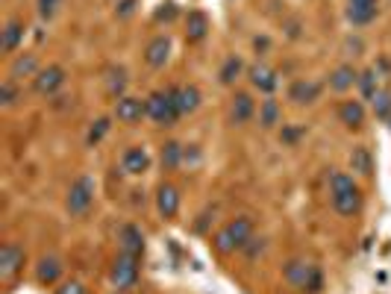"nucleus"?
I'll list each match as a JSON object with an SVG mask.
<instances>
[{
    "label": "nucleus",
    "mask_w": 391,
    "mask_h": 294,
    "mask_svg": "<svg viewBox=\"0 0 391 294\" xmlns=\"http://www.w3.org/2000/svg\"><path fill=\"white\" fill-rule=\"evenodd\" d=\"M283 280L291 285V288H300V291H309V294H318L324 285L321 280V271L312 265V262H303V259H291L285 262L283 268Z\"/></svg>",
    "instance_id": "1"
},
{
    "label": "nucleus",
    "mask_w": 391,
    "mask_h": 294,
    "mask_svg": "<svg viewBox=\"0 0 391 294\" xmlns=\"http://www.w3.org/2000/svg\"><path fill=\"white\" fill-rule=\"evenodd\" d=\"M148 115L156 121L159 127H174L177 118H180V109H177V101H174V91L165 88V91H153L148 97Z\"/></svg>",
    "instance_id": "2"
},
{
    "label": "nucleus",
    "mask_w": 391,
    "mask_h": 294,
    "mask_svg": "<svg viewBox=\"0 0 391 294\" xmlns=\"http://www.w3.org/2000/svg\"><path fill=\"white\" fill-rule=\"evenodd\" d=\"M91 201H94V180L91 177H80V180L71 183V188H68L65 209L71 215H86L88 206H91Z\"/></svg>",
    "instance_id": "3"
},
{
    "label": "nucleus",
    "mask_w": 391,
    "mask_h": 294,
    "mask_svg": "<svg viewBox=\"0 0 391 294\" xmlns=\"http://www.w3.org/2000/svg\"><path fill=\"white\" fill-rule=\"evenodd\" d=\"M24 262H27V253H24L21 244L6 241L4 248H0V280H4V283L15 280L24 271Z\"/></svg>",
    "instance_id": "4"
},
{
    "label": "nucleus",
    "mask_w": 391,
    "mask_h": 294,
    "mask_svg": "<svg viewBox=\"0 0 391 294\" xmlns=\"http://www.w3.org/2000/svg\"><path fill=\"white\" fill-rule=\"evenodd\" d=\"M136 283H138V259L121 253L112 265V285L118 291H124V288H133Z\"/></svg>",
    "instance_id": "5"
},
{
    "label": "nucleus",
    "mask_w": 391,
    "mask_h": 294,
    "mask_svg": "<svg viewBox=\"0 0 391 294\" xmlns=\"http://www.w3.org/2000/svg\"><path fill=\"white\" fill-rule=\"evenodd\" d=\"M65 86V68H59V65H47V68H41L36 77H33V91L36 94H56L59 88Z\"/></svg>",
    "instance_id": "6"
},
{
    "label": "nucleus",
    "mask_w": 391,
    "mask_h": 294,
    "mask_svg": "<svg viewBox=\"0 0 391 294\" xmlns=\"http://www.w3.org/2000/svg\"><path fill=\"white\" fill-rule=\"evenodd\" d=\"M148 115V101H141V97H118L115 101V118L121 124H136Z\"/></svg>",
    "instance_id": "7"
},
{
    "label": "nucleus",
    "mask_w": 391,
    "mask_h": 294,
    "mask_svg": "<svg viewBox=\"0 0 391 294\" xmlns=\"http://www.w3.org/2000/svg\"><path fill=\"white\" fill-rule=\"evenodd\" d=\"M318 97H321V83H315V80H295L288 86V101L298 106L315 103Z\"/></svg>",
    "instance_id": "8"
},
{
    "label": "nucleus",
    "mask_w": 391,
    "mask_h": 294,
    "mask_svg": "<svg viewBox=\"0 0 391 294\" xmlns=\"http://www.w3.org/2000/svg\"><path fill=\"white\" fill-rule=\"evenodd\" d=\"M118 241H121V253L141 259V253H144V235H141V230L136 224H124V227H121Z\"/></svg>",
    "instance_id": "9"
},
{
    "label": "nucleus",
    "mask_w": 391,
    "mask_h": 294,
    "mask_svg": "<svg viewBox=\"0 0 391 294\" xmlns=\"http://www.w3.org/2000/svg\"><path fill=\"white\" fill-rule=\"evenodd\" d=\"M156 209L162 218H174L180 212V191L177 186H171V183H162L159 191H156Z\"/></svg>",
    "instance_id": "10"
},
{
    "label": "nucleus",
    "mask_w": 391,
    "mask_h": 294,
    "mask_svg": "<svg viewBox=\"0 0 391 294\" xmlns=\"http://www.w3.org/2000/svg\"><path fill=\"white\" fill-rule=\"evenodd\" d=\"M248 77H250V86L253 88H259L262 94H271L274 88H277V71L274 68H268V65H250V71H248Z\"/></svg>",
    "instance_id": "11"
},
{
    "label": "nucleus",
    "mask_w": 391,
    "mask_h": 294,
    "mask_svg": "<svg viewBox=\"0 0 391 294\" xmlns=\"http://www.w3.org/2000/svg\"><path fill=\"white\" fill-rule=\"evenodd\" d=\"M171 56V39L168 36H156L148 41V47H144V62H148L151 68H162Z\"/></svg>",
    "instance_id": "12"
},
{
    "label": "nucleus",
    "mask_w": 391,
    "mask_h": 294,
    "mask_svg": "<svg viewBox=\"0 0 391 294\" xmlns=\"http://www.w3.org/2000/svg\"><path fill=\"white\" fill-rule=\"evenodd\" d=\"M256 112V103L248 91H235L233 97V106H230V121L233 124H244V121H250Z\"/></svg>",
    "instance_id": "13"
},
{
    "label": "nucleus",
    "mask_w": 391,
    "mask_h": 294,
    "mask_svg": "<svg viewBox=\"0 0 391 294\" xmlns=\"http://www.w3.org/2000/svg\"><path fill=\"white\" fill-rule=\"evenodd\" d=\"M332 209H335L338 215H345V218H353V215L362 209V194H359V188L332 194Z\"/></svg>",
    "instance_id": "14"
},
{
    "label": "nucleus",
    "mask_w": 391,
    "mask_h": 294,
    "mask_svg": "<svg viewBox=\"0 0 391 294\" xmlns=\"http://www.w3.org/2000/svg\"><path fill=\"white\" fill-rule=\"evenodd\" d=\"M121 168H124L127 174L138 177V174H144V171L151 168V156H148L144 147H130V151L124 153V159H121Z\"/></svg>",
    "instance_id": "15"
},
{
    "label": "nucleus",
    "mask_w": 391,
    "mask_h": 294,
    "mask_svg": "<svg viewBox=\"0 0 391 294\" xmlns=\"http://www.w3.org/2000/svg\"><path fill=\"white\" fill-rule=\"evenodd\" d=\"M171 91H174L180 115H191L194 109L200 106V88L198 86H180V88H171Z\"/></svg>",
    "instance_id": "16"
},
{
    "label": "nucleus",
    "mask_w": 391,
    "mask_h": 294,
    "mask_svg": "<svg viewBox=\"0 0 391 294\" xmlns=\"http://www.w3.org/2000/svg\"><path fill=\"white\" fill-rule=\"evenodd\" d=\"M209 33V18L200 9H191L186 15V39L188 41H203Z\"/></svg>",
    "instance_id": "17"
},
{
    "label": "nucleus",
    "mask_w": 391,
    "mask_h": 294,
    "mask_svg": "<svg viewBox=\"0 0 391 294\" xmlns=\"http://www.w3.org/2000/svg\"><path fill=\"white\" fill-rule=\"evenodd\" d=\"M338 121L347 130H359L365 124V106L359 101H345V103L338 106Z\"/></svg>",
    "instance_id": "18"
},
{
    "label": "nucleus",
    "mask_w": 391,
    "mask_h": 294,
    "mask_svg": "<svg viewBox=\"0 0 391 294\" xmlns=\"http://www.w3.org/2000/svg\"><path fill=\"white\" fill-rule=\"evenodd\" d=\"M227 230H230V235H233V241H235V248L241 250L244 244H248V241L253 238V218L238 215V218H233L230 224H227Z\"/></svg>",
    "instance_id": "19"
},
{
    "label": "nucleus",
    "mask_w": 391,
    "mask_h": 294,
    "mask_svg": "<svg viewBox=\"0 0 391 294\" xmlns=\"http://www.w3.org/2000/svg\"><path fill=\"white\" fill-rule=\"evenodd\" d=\"M39 74V56L36 54H21L12 65H9V80H24V77H36Z\"/></svg>",
    "instance_id": "20"
},
{
    "label": "nucleus",
    "mask_w": 391,
    "mask_h": 294,
    "mask_svg": "<svg viewBox=\"0 0 391 294\" xmlns=\"http://www.w3.org/2000/svg\"><path fill=\"white\" fill-rule=\"evenodd\" d=\"M21 39H24V21L12 18L4 27V36H0V51H4V54H15Z\"/></svg>",
    "instance_id": "21"
},
{
    "label": "nucleus",
    "mask_w": 391,
    "mask_h": 294,
    "mask_svg": "<svg viewBox=\"0 0 391 294\" xmlns=\"http://www.w3.org/2000/svg\"><path fill=\"white\" fill-rule=\"evenodd\" d=\"M36 277H39L41 285L59 283V277H62V262H59L56 256H44V259L39 262V268H36Z\"/></svg>",
    "instance_id": "22"
},
{
    "label": "nucleus",
    "mask_w": 391,
    "mask_h": 294,
    "mask_svg": "<svg viewBox=\"0 0 391 294\" xmlns=\"http://www.w3.org/2000/svg\"><path fill=\"white\" fill-rule=\"evenodd\" d=\"M353 83H359V74H356L353 65H341L330 74V88L332 91H347V88H353Z\"/></svg>",
    "instance_id": "23"
},
{
    "label": "nucleus",
    "mask_w": 391,
    "mask_h": 294,
    "mask_svg": "<svg viewBox=\"0 0 391 294\" xmlns=\"http://www.w3.org/2000/svg\"><path fill=\"white\" fill-rule=\"evenodd\" d=\"M350 168L356 171V174H362V177H371V171H374V156H371V151L368 147H353V153H350Z\"/></svg>",
    "instance_id": "24"
},
{
    "label": "nucleus",
    "mask_w": 391,
    "mask_h": 294,
    "mask_svg": "<svg viewBox=\"0 0 391 294\" xmlns=\"http://www.w3.org/2000/svg\"><path fill=\"white\" fill-rule=\"evenodd\" d=\"M377 18V4H350L347 6V21L356 24V27H365Z\"/></svg>",
    "instance_id": "25"
},
{
    "label": "nucleus",
    "mask_w": 391,
    "mask_h": 294,
    "mask_svg": "<svg viewBox=\"0 0 391 294\" xmlns=\"http://www.w3.org/2000/svg\"><path fill=\"white\" fill-rule=\"evenodd\" d=\"M183 156H186V151H183L180 141H165L162 144V168L165 171H174L183 162Z\"/></svg>",
    "instance_id": "26"
},
{
    "label": "nucleus",
    "mask_w": 391,
    "mask_h": 294,
    "mask_svg": "<svg viewBox=\"0 0 391 294\" xmlns=\"http://www.w3.org/2000/svg\"><path fill=\"white\" fill-rule=\"evenodd\" d=\"M259 124H262L265 130H271L274 124H280V103L274 101V97L262 101V106H259Z\"/></svg>",
    "instance_id": "27"
},
{
    "label": "nucleus",
    "mask_w": 391,
    "mask_h": 294,
    "mask_svg": "<svg viewBox=\"0 0 391 294\" xmlns=\"http://www.w3.org/2000/svg\"><path fill=\"white\" fill-rule=\"evenodd\" d=\"M106 88H109L112 97H124L127 71H124V68H109V71H106Z\"/></svg>",
    "instance_id": "28"
},
{
    "label": "nucleus",
    "mask_w": 391,
    "mask_h": 294,
    "mask_svg": "<svg viewBox=\"0 0 391 294\" xmlns=\"http://www.w3.org/2000/svg\"><path fill=\"white\" fill-rule=\"evenodd\" d=\"M244 71V62L238 59V56H230L224 65H221V74H218V77H221V83L224 86H233L235 80H238V74Z\"/></svg>",
    "instance_id": "29"
},
{
    "label": "nucleus",
    "mask_w": 391,
    "mask_h": 294,
    "mask_svg": "<svg viewBox=\"0 0 391 294\" xmlns=\"http://www.w3.org/2000/svg\"><path fill=\"white\" fill-rule=\"evenodd\" d=\"M377 68H368V71H362L359 74V88H362V94L368 97V101H374V94L380 91V86H377Z\"/></svg>",
    "instance_id": "30"
},
{
    "label": "nucleus",
    "mask_w": 391,
    "mask_h": 294,
    "mask_svg": "<svg viewBox=\"0 0 391 294\" xmlns=\"http://www.w3.org/2000/svg\"><path fill=\"white\" fill-rule=\"evenodd\" d=\"M212 244H215V250L218 253H224V256H230V253H235L238 248H235V241H233V235H230V230L227 227H221L215 233V238H212Z\"/></svg>",
    "instance_id": "31"
},
{
    "label": "nucleus",
    "mask_w": 391,
    "mask_h": 294,
    "mask_svg": "<svg viewBox=\"0 0 391 294\" xmlns=\"http://www.w3.org/2000/svg\"><path fill=\"white\" fill-rule=\"evenodd\" d=\"M356 183L350 174H345V171H335V174H330V194H338V191H353Z\"/></svg>",
    "instance_id": "32"
},
{
    "label": "nucleus",
    "mask_w": 391,
    "mask_h": 294,
    "mask_svg": "<svg viewBox=\"0 0 391 294\" xmlns=\"http://www.w3.org/2000/svg\"><path fill=\"white\" fill-rule=\"evenodd\" d=\"M374 115L377 118H382V121H388L391 118V91H377L374 94Z\"/></svg>",
    "instance_id": "33"
},
{
    "label": "nucleus",
    "mask_w": 391,
    "mask_h": 294,
    "mask_svg": "<svg viewBox=\"0 0 391 294\" xmlns=\"http://www.w3.org/2000/svg\"><path fill=\"white\" fill-rule=\"evenodd\" d=\"M106 133H109V118H97L94 124H91V130H88V144L94 147V144L101 141Z\"/></svg>",
    "instance_id": "34"
},
{
    "label": "nucleus",
    "mask_w": 391,
    "mask_h": 294,
    "mask_svg": "<svg viewBox=\"0 0 391 294\" xmlns=\"http://www.w3.org/2000/svg\"><path fill=\"white\" fill-rule=\"evenodd\" d=\"M0 103H4V106H15L18 103V86H15V80H6L4 86H0Z\"/></svg>",
    "instance_id": "35"
},
{
    "label": "nucleus",
    "mask_w": 391,
    "mask_h": 294,
    "mask_svg": "<svg viewBox=\"0 0 391 294\" xmlns=\"http://www.w3.org/2000/svg\"><path fill=\"white\" fill-rule=\"evenodd\" d=\"M241 250H244V256H248V259H256V256L265 250V241H262V238H250Z\"/></svg>",
    "instance_id": "36"
},
{
    "label": "nucleus",
    "mask_w": 391,
    "mask_h": 294,
    "mask_svg": "<svg viewBox=\"0 0 391 294\" xmlns=\"http://www.w3.org/2000/svg\"><path fill=\"white\" fill-rule=\"evenodd\" d=\"M56 294H86V288H83V283L71 280V283H62V285L56 288Z\"/></svg>",
    "instance_id": "37"
},
{
    "label": "nucleus",
    "mask_w": 391,
    "mask_h": 294,
    "mask_svg": "<svg viewBox=\"0 0 391 294\" xmlns=\"http://www.w3.org/2000/svg\"><path fill=\"white\" fill-rule=\"evenodd\" d=\"M56 4H59V0H39V15L41 18H51L56 12Z\"/></svg>",
    "instance_id": "38"
},
{
    "label": "nucleus",
    "mask_w": 391,
    "mask_h": 294,
    "mask_svg": "<svg viewBox=\"0 0 391 294\" xmlns=\"http://www.w3.org/2000/svg\"><path fill=\"white\" fill-rule=\"evenodd\" d=\"M136 4H138V0H121V4H118V18H130L136 12Z\"/></svg>",
    "instance_id": "39"
},
{
    "label": "nucleus",
    "mask_w": 391,
    "mask_h": 294,
    "mask_svg": "<svg viewBox=\"0 0 391 294\" xmlns=\"http://www.w3.org/2000/svg\"><path fill=\"white\" fill-rule=\"evenodd\" d=\"M174 15H177V6H174V4H165L162 9H156V21H171Z\"/></svg>",
    "instance_id": "40"
},
{
    "label": "nucleus",
    "mask_w": 391,
    "mask_h": 294,
    "mask_svg": "<svg viewBox=\"0 0 391 294\" xmlns=\"http://www.w3.org/2000/svg\"><path fill=\"white\" fill-rule=\"evenodd\" d=\"M300 133H303L300 127H298V130H295V127H288V130H283V141H288V144H295V141L300 138Z\"/></svg>",
    "instance_id": "41"
},
{
    "label": "nucleus",
    "mask_w": 391,
    "mask_h": 294,
    "mask_svg": "<svg viewBox=\"0 0 391 294\" xmlns=\"http://www.w3.org/2000/svg\"><path fill=\"white\" fill-rule=\"evenodd\" d=\"M350 4H377V0H350Z\"/></svg>",
    "instance_id": "42"
},
{
    "label": "nucleus",
    "mask_w": 391,
    "mask_h": 294,
    "mask_svg": "<svg viewBox=\"0 0 391 294\" xmlns=\"http://www.w3.org/2000/svg\"><path fill=\"white\" fill-rule=\"evenodd\" d=\"M388 124H391V118H388Z\"/></svg>",
    "instance_id": "43"
},
{
    "label": "nucleus",
    "mask_w": 391,
    "mask_h": 294,
    "mask_svg": "<svg viewBox=\"0 0 391 294\" xmlns=\"http://www.w3.org/2000/svg\"><path fill=\"white\" fill-rule=\"evenodd\" d=\"M118 294H124V291H118Z\"/></svg>",
    "instance_id": "44"
}]
</instances>
